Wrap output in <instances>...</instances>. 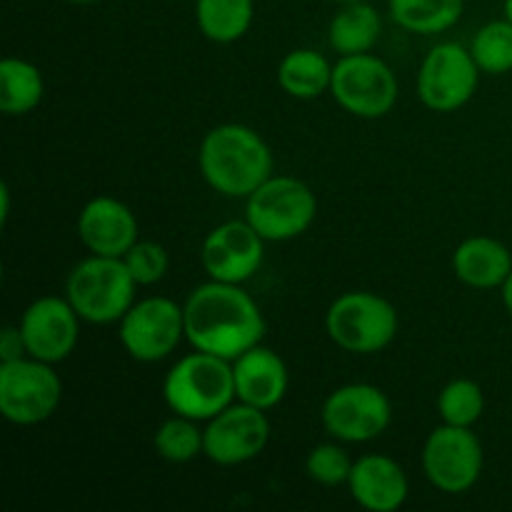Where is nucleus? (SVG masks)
Instances as JSON below:
<instances>
[{
	"mask_svg": "<svg viewBox=\"0 0 512 512\" xmlns=\"http://www.w3.org/2000/svg\"><path fill=\"white\" fill-rule=\"evenodd\" d=\"M183 310L185 340L193 350L230 363L265 338L263 310L243 285L208 280L188 295Z\"/></svg>",
	"mask_w": 512,
	"mask_h": 512,
	"instance_id": "1",
	"label": "nucleus"
},
{
	"mask_svg": "<svg viewBox=\"0 0 512 512\" xmlns=\"http://www.w3.org/2000/svg\"><path fill=\"white\" fill-rule=\"evenodd\" d=\"M198 165L215 193L248 198L273 175V153L258 130L243 123H223L200 140Z\"/></svg>",
	"mask_w": 512,
	"mask_h": 512,
	"instance_id": "2",
	"label": "nucleus"
},
{
	"mask_svg": "<svg viewBox=\"0 0 512 512\" xmlns=\"http://www.w3.org/2000/svg\"><path fill=\"white\" fill-rule=\"evenodd\" d=\"M163 398L175 415L208 423L238 400L233 363L203 350L183 355L165 375Z\"/></svg>",
	"mask_w": 512,
	"mask_h": 512,
	"instance_id": "3",
	"label": "nucleus"
},
{
	"mask_svg": "<svg viewBox=\"0 0 512 512\" xmlns=\"http://www.w3.org/2000/svg\"><path fill=\"white\" fill-rule=\"evenodd\" d=\"M138 288L123 258L90 255L70 270L65 298L83 323L110 325L123 320L135 303Z\"/></svg>",
	"mask_w": 512,
	"mask_h": 512,
	"instance_id": "4",
	"label": "nucleus"
},
{
	"mask_svg": "<svg viewBox=\"0 0 512 512\" xmlns=\"http://www.w3.org/2000/svg\"><path fill=\"white\" fill-rule=\"evenodd\" d=\"M400 328L395 305L370 290H350L335 298L325 313L330 340L345 353L373 355L388 348Z\"/></svg>",
	"mask_w": 512,
	"mask_h": 512,
	"instance_id": "5",
	"label": "nucleus"
},
{
	"mask_svg": "<svg viewBox=\"0 0 512 512\" xmlns=\"http://www.w3.org/2000/svg\"><path fill=\"white\" fill-rule=\"evenodd\" d=\"M318 215V198L293 175H270L245 198V220L265 243H288L308 233Z\"/></svg>",
	"mask_w": 512,
	"mask_h": 512,
	"instance_id": "6",
	"label": "nucleus"
},
{
	"mask_svg": "<svg viewBox=\"0 0 512 512\" xmlns=\"http://www.w3.org/2000/svg\"><path fill=\"white\" fill-rule=\"evenodd\" d=\"M63 400V380L55 368L30 355L0 363V415L10 425L30 428L55 415Z\"/></svg>",
	"mask_w": 512,
	"mask_h": 512,
	"instance_id": "7",
	"label": "nucleus"
},
{
	"mask_svg": "<svg viewBox=\"0 0 512 512\" xmlns=\"http://www.w3.org/2000/svg\"><path fill=\"white\" fill-rule=\"evenodd\" d=\"M330 95L345 113L363 120H378L385 118L398 103V78L378 55H343L333 65Z\"/></svg>",
	"mask_w": 512,
	"mask_h": 512,
	"instance_id": "8",
	"label": "nucleus"
},
{
	"mask_svg": "<svg viewBox=\"0 0 512 512\" xmlns=\"http://www.w3.org/2000/svg\"><path fill=\"white\" fill-rule=\"evenodd\" d=\"M120 343L138 363H160L185 338V310L163 295L135 300L120 320Z\"/></svg>",
	"mask_w": 512,
	"mask_h": 512,
	"instance_id": "9",
	"label": "nucleus"
},
{
	"mask_svg": "<svg viewBox=\"0 0 512 512\" xmlns=\"http://www.w3.org/2000/svg\"><path fill=\"white\" fill-rule=\"evenodd\" d=\"M320 420L333 440L350 445L370 443L388 430L393 405L378 385L348 383L325 398Z\"/></svg>",
	"mask_w": 512,
	"mask_h": 512,
	"instance_id": "10",
	"label": "nucleus"
},
{
	"mask_svg": "<svg viewBox=\"0 0 512 512\" xmlns=\"http://www.w3.org/2000/svg\"><path fill=\"white\" fill-rule=\"evenodd\" d=\"M483 465V443L473 428L443 423L428 435L423 445V473L440 493H468L483 475Z\"/></svg>",
	"mask_w": 512,
	"mask_h": 512,
	"instance_id": "11",
	"label": "nucleus"
},
{
	"mask_svg": "<svg viewBox=\"0 0 512 512\" xmlns=\"http://www.w3.org/2000/svg\"><path fill=\"white\" fill-rule=\"evenodd\" d=\"M480 83V68L470 48L440 43L420 63L418 98L435 113H455L473 100Z\"/></svg>",
	"mask_w": 512,
	"mask_h": 512,
	"instance_id": "12",
	"label": "nucleus"
},
{
	"mask_svg": "<svg viewBox=\"0 0 512 512\" xmlns=\"http://www.w3.org/2000/svg\"><path fill=\"white\" fill-rule=\"evenodd\" d=\"M268 410L230 403L203 425V455L215 465L233 468L258 458L270 440Z\"/></svg>",
	"mask_w": 512,
	"mask_h": 512,
	"instance_id": "13",
	"label": "nucleus"
},
{
	"mask_svg": "<svg viewBox=\"0 0 512 512\" xmlns=\"http://www.w3.org/2000/svg\"><path fill=\"white\" fill-rule=\"evenodd\" d=\"M80 315L68 298L43 295L25 308L18 328L30 358L43 363H63L73 355L80 340Z\"/></svg>",
	"mask_w": 512,
	"mask_h": 512,
	"instance_id": "14",
	"label": "nucleus"
},
{
	"mask_svg": "<svg viewBox=\"0 0 512 512\" xmlns=\"http://www.w3.org/2000/svg\"><path fill=\"white\" fill-rule=\"evenodd\" d=\"M265 240L248 220H228L205 235L200 263L210 280L243 285L260 270Z\"/></svg>",
	"mask_w": 512,
	"mask_h": 512,
	"instance_id": "15",
	"label": "nucleus"
},
{
	"mask_svg": "<svg viewBox=\"0 0 512 512\" xmlns=\"http://www.w3.org/2000/svg\"><path fill=\"white\" fill-rule=\"evenodd\" d=\"M78 238L90 255L123 258L138 243V218L118 198L98 195L78 215Z\"/></svg>",
	"mask_w": 512,
	"mask_h": 512,
	"instance_id": "16",
	"label": "nucleus"
},
{
	"mask_svg": "<svg viewBox=\"0 0 512 512\" xmlns=\"http://www.w3.org/2000/svg\"><path fill=\"white\" fill-rule=\"evenodd\" d=\"M348 490L360 508L370 512H395L410 495V480L403 465L390 455L370 453L353 463Z\"/></svg>",
	"mask_w": 512,
	"mask_h": 512,
	"instance_id": "17",
	"label": "nucleus"
},
{
	"mask_svg": "<svg viewBox=\"0 0 512 512\" xmlns=\"http://www.w3.org/2000/svg\"><path fill=\"white\" fill-rule=\"evenodd\" d=\"M235 398L260 410H273L288 393L290 375L285 360L268 345H255L233 360Z\"/></svg>",
	"mask_w": 512,
	"mask_h": 512,
	"instance_id": "18",
	"label": "nucleus"
},
{
	"mask_svg": "<svg viewBox=\"0 0 512 512\" xmlns=\"http://www.w3.org/2000/svg\"><path fill=\"white\" fill-rule=\"evenodd\" d=\"M453 273L468 288H500L512 273V253L490 235H473L455 248Z\"/></svg>",
	"mask_w": 512,
	"mask_h": 512,
	"instance_id": "19",
	"label": "nucleus"
},
{
	"mask_svg": "<svg viewBox=\"0 0 512 512\" xmlns=\"http://www.w3.org/2000/svg\"><path fill=\"white\" fill-rule=\"evenodd\" d=\"M380 33H383V18L368 0H363V3L340 5L328 25V43L340 58L360 55L370 53L378 45Z\"/></svg>",
	"mask_w": 512,
	"mask_h": 512,
	"instance_id": "20",
	"label": "nucleus"
},
{
	"mask_svg": "<svg viewBox=\"0 0 512 512\" xmlns=\"http://www.w3.org/2000/svg\"><path fill=\"white\" fill-rule=\"evenodd\" d=\"M278 83L290 98L315 100L330 93L333 85V65L323 53L313 48H295L285 53L278 65Z\"/></svg>",
	"mask_w": 512,
	"mask_h": 512,
	"instance_id": "21",
	"label": "nucleus"
},
{
	"mask_svg": "<svg viewBox=\"0 0 512 512\" xmlns=\"http://www.w3.org/2000/svg\"><path fill=\"white\" fill-rule=\"evenodd\" d=\"M45 80L35 63L23 58H3L0 63V110L8 118L28 115L43 103Z\"/></svg>",
	"mask_w": 512,
	"mask_h": 512,
	"instance_id": "22",
	"label": "nucleus"
},
{
	"mask_svg": "<svg viewBox=\"0 0 512 512\" xmlns=\"http://www.w3.org/2000/svg\"><path fill=\"white\" fill-rule=\"evenodd\" d=\"M253 0H195L200 33L218 45L238 43L253 25Z\"/></svg>",
	"mask_w": 512,
	"mask_h": 512,
	"instance_id": "23",
	"label": "nucleus"
},
{
	"mask_svg": "<svg viewBox=\"0 0 512 512\" xmlns=\"http://www.w3.org/2000/svg\"><path fill=\"white\" fill-rule=\"evenodd\" d=\"M390 18L408 33L438 35L465 13V0H388Z\"/></svg>",
	"mask_w": 512,
	"mask_h": 512,
	"instance_id": "24",
	"label": "nucleus"
},
{
	"mask_svg": "<svg viewBox=\"0 0 512 512\" xmlns=\"http://www.w3.org/2000/svg\"><path fill=\"white\" fill-rule=\"evenodd\" d=\"M153 450L168 463L183 465L203 455V428L198 420L175 415L165 420L153 435Z\"/></svg>",
	"mask_w": 512,
	"mask_h": 512,
	"instance_id": "25",
	"label": "nucleus"
},
{
	"mask_svg": "<svg viewBox=\"0 0 512 512\" xmlns=\"http://www.w3.org/2000/svg\"><path fill=\"white\" fill-rule=\"evenodd\" d=\"M485 410V395L475 380L455 378L440 390L438 413L445 425H458V428H473Z\"/></svg>",
	"mask_w": 512,
	"mask_h": 512,
	"instance_id": "26",
	"label": "nucleus"
},
{
	"mask_svg": "<svg viewBox=\"0 0 512 512\" xmlns=\"http://www.w3.org/2000/svg\"><path fill=\"white\" fill-rule=\"evenodd\" d=\"M480 73L505 75L512 70V23L508 18L490 20L475 33L470 43Z\"/></svg>",
	"mask_w": 512,
	"mask_h": 512,
	"instance_id": "27",
	"label": "nucleus"
},
{
	"mask_svg": "<svg viewBox=\"0 0 512 512\" xmlns=\"http://www.w3.org/2000/svg\"><path fill=\"white\" fill-rule=\"evenodd\" d=\"M353 463L355 460H350L348 450L340 445V440L338 443H320L305 458V473L323 488H338V485H348Z\"/></svg>",
	"mask_w": 512,
	"mask_h": 512,
	"instance_id": "28",
	"label": "nucleus"
},
{
	"mask_svg": "<svg viewBox=\"0 0 512 512\" xmlns=\"http://www.w3.org/2000/svg\"><path fill=\"white\" fill-rule=\"evenodd\" d=\"M123 260L140 288H150V285L160 283L170 268L168 250L160 243H155V240H138V243L123 255Z\"/></svg>",
	"mask_w": 512,
	"mask_h": 512,
	"instance_id": "29",
	"label": "nucleus"
},
{
	"mask_svg": "<svg viewBox=\"0 0 512 512\" xmlns=\"http://www.w3.org/2000/svg\"><path fill=\"white\" fill-rule=\"evenodd\" d=\"M28 350H25V340L20 335L18 325H8V328L0 333V363H10V360L25 358Z\"/></svg>",
	"mask_w": 512,
	"mask_h": 512,
	"instance_id": "30",
	"label": "nucleus"
},
{
	"mask_svg": "<svg viewBox=\"0 0 512 512\" xmlns=\"http://www.w3.org/2000/svg\"><path fill=\"white\" fill-rule=\"evenodd\" d=\"M500 298H503L505 310H508V315L512 318V273L508 275V280L500 285Z\"/></svg>",
	"mask_w": 512,
	"mask_h": 512,
	"instance_id": "31",
	"label": "nucleus"
},
{
	"mask_svg": "<svg viewBox=\"0 0 512 512\" xmlns=\"http://www.w3.org/2000/svg\"><path fill=\"white\" fill-rule=\"evenodd\" d=\"M503 13H505V18H508L510 23H512V0H505V3H503Z\"/></svg>",
	"mask_w": 512,
	"mask_h": 512,
	"instance_id": "32",
	"label": "nucleus"
},
{
	"mask_svg": "<svg viewBox=\"0 0 512 512\" xmlns=\"http://www.w3.org/2000/svg\"><path fill=\"white\" fill-rule=\"evenodd\" d=\"M335 3H340V5H350V3H363V0H335Z\"/></svg>",
	"mask_w": 512,
	"mask_h": 512,
	"instance_id": "33",
	"label": "nucleus"
},
{
	"mask_svg": "<svg viewBox=\"0 0 512 512\" xmlns=\"http://www.w3.org/2000/svg\"><path fill=\"white\" fill-rule=\"evenodd\" d=\"M68 3H80V5H83V3H95V0H68Z\"/></svg>",
	"mask_w": 512,
	"mask_h": 512,
	"instance_id": "34",
	"label": "nucleus"
}]
</instances>
